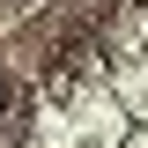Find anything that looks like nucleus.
<instances>
[{
	"instance_id": "1",
	"label": "nucleus",
	"mask_w": 148,
	"mask_h": 148,
	"mask_svg": "<svg viewBox=\"0 0 148 148\" xmlns=\"http://www.w3.org/2000/svg\"><path fill=\"white\" fill-rule=\"evenodd\" d=\"M15 104H22V89H15V74H0V119H15Z\"/></svg>"
}]
</instances>
